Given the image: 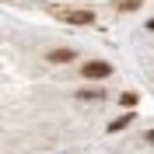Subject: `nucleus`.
Returning a JSON list of instances; mask_svg holds the SVG:
<instances>
[{"label": "nucleus", "mask_w": 154, "mask_h": 154, "mask_svg": "<svg viewBox=\"0 0 154 154\" xmlns=\"http://www.w3.org/2000/svg\"><path fill=\"white\" fill-rule=\"evenodd\" d=\"M102 98V91H81V102H98Z\"/></svg>", "instance_id": "20e7f679"}, {"label": "nucleus", "mask_w": 154, "mask_h": 154, "mask_svg": "<svg viewBox=\"0 0 154 154\" xmlns=\"http://www.w3.org/2000/svg\"><path fill=\"white\" fill-rule=\"evenodd\" d=\"M147 140H151V144H154V130H151V133H147Z\"/></svg>", "instance_id": "6e6552de"}, {"label": "nucleus", "mask_w": 154, "mask_h": 154, "mask_svg": "<svg viewBox=\"0 0 154 154\" xmlns=\"http://www.w3.org/2000/svg\"><path fill=\"white\" fill-rule=\"evenodd\" d=\"M119 102H123V105H126V109H133V105H137V95H133V91H126V95H123V98H119Z\"/></svg>", "instance_id": "39448f33"}, {"label": "nucleus", "mask_w": 154, "mask_h": 154, "mask_svg": "<svg viewBox=\"0 0 154 154\" xmlns=\"http://www.w3.org/2000/svg\"><path fill=\"white\" fill-rule=\"evenodd\" d=\"M49 60H53V63H67V60H74V53H70V49H53Z\"/></svg>", "instance_id": "7ed1b4c3"}, {"label": "nucleus", "mask_w": 154, "mask_h": 154, "mask_svg": "<svg viewBox=\"0 0 154 154\" xmlns=\"http://www.w3.org/2000/svg\"><path fill=\"white\" fill-rule=\"evenodd\" d=\"M147 28H151V32H154V18H151V21H147Z\"/></svg>", "instance_id": "0eeeda50"}, {"label": "nucleus", "mask_w": 154, "mask_h": 154, "mask_svg": "<svg viewBox=\"0 0 154 154\" xmlns=\"http://www.w3.org/2000/svg\"><path fill=\"white\" fill-rule=\"evenodd\" d=\"M81 74H84V77H91V81H102V77H109V74H112V67H109L105 60H88Z\"/></svg>", "instance_id": "f257e3e1"}, {"label": "nucleus", "mask_w": 154, "mask_h": 154, "mask_svg": "<svg viewBox=\"0 0 154 154\" xmlns=\"http://www.w3.org/2000/svg\"><path fill=\"white\" fill-rule=\"evenodd\" d=\"M60 18L70 21V25H91V21H95V14H91V11H63Z\"/></svg>", "instance_id": "f03ea898"}, {"label": "nucleus", "mask_w": 154, "mask_h": 154, "mask_svg": "<svg viewBox=\"0 0 154 154\" xmlns=\"http://www.w3.org/2000/svg\"><path fill=\"white\" fill-rule=\"evenodd\" d=\"M126 123H130V116H119V119H116V123H109V130H123Z\"/></svg>", "instance_id": "423d86ee"}]
</instances>
